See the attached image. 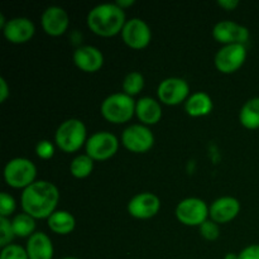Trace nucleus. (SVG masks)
Masks as SVG:
<instances>
[{"label": "nucleus", "instance_id": "7ed1b4c3", "mask_svg": "<svg viewBox=\"0 0 259 259\" xmlns=\"http://www.w3.org/2000/svg\"><path fill=\"white\" fill-rule=\"evenodd\" d=\"M136 104L132 96L124 93H115L104 99L100 111L105 120L113 124H123L131 120L136 114Z\"/></svg>", "mask_w": 259, "mask_h": 259}, {"label": "nucleus", "instance_id": "4be33fe9", "mask_svg": "<svg viewBox=\"0 0 259 259\" xmlns=\"http://www.w3.org/2000/svg\"><path fill=\"white\" fill-rule=\"evenodd\" d=\"M239 121L244 128H259V98H252L245 101L239 111Z\"/></svg>", "mask_w": 259, "mask_h": 259}, {"label": "nucleus", "instance_id": "72a5a7b5", "mask_svg": "<svg viewBox=\"0 0 259 259\" xmlns=\"http://www.w3.org/2000/svg\"><path fill=\"white\" fill-rule=\"evenodd\" d=\"M116 4H118L121 9H124V8L129 7V5H133L134 0H118V2H116Z\"/></svg>", "mask_w": 259, "mask_h": 259}, {"label": "nucleus", "instance_id": "aec40b11", "mask_svg": "<svg viewBox=\"0 0 259 259\" xmlns=\"http://www.w3.org/2000/svg\"><path fill=\"white\" fill-rule=\"evenodd\" d=\"M212 108H214L212 99L210 98L209 94L204 93V91L194 93L185 101V110L192 118L209 115L212 111Z\"/></svg>", "mask_w": 259, "mask_h": 259}, {"label": "nucleus", "instance_id": "f03ea898", "mask_svg": "<svg viewBox=\"0 0 259 259\" xmlns=\"http://www.w3.org/2000/svg\"><path fill=\"white\" fill-rule=\"evenodd\" d=\"M86 23L95 34L100 37H114L121 33L125 25V12L116 3H104L89 12Z\"/></svg>", "mask_w": 259, "mask_h": 259}, {"label": "nucleus", "instance_id": "5701e85b", "mask_svg": "<svg viewBox=\"0 0 259 259\" xmlns=\"http://www.w3.org/2000/svg\"><path fill=\"white\" fill-rule=\"evenodd\" d=\"M15 237L29 238L35 233V219L25 212L17 214L12 220Z\"/></svg>", "mask_w": 259, "mask_h": 259}, {"label": "nucleus", "instance_id": "bb28decb", "mask_svg": "<svg viewBox=\"0 0 259 259\" xmlns=\"http://www.w3.org/2000/svg\"><path fill=\"white\" fill-rule=\"evenodd\" d=\"M200 230V235L202 238H205L206 240H210V242H214L219 238L220 235V228L219 224L215 222H212L211 219H207L206 222L202 223L201 225L199 227Z\"/></svg>", "mask_w": 259, "mask_h": 259}, {"label": "nucleus", "instance_id": "39448f33", "mask_svg": "<svg viewBox=\"0 0 259 259\" xmlns=\"http://www.w3.org/2000/svg\"><path fill=\"white\" fill-rule=\"evenodd\" d=\"M37 167L30 159L17 157L5 164L4 180L8 186L13 189H27L35 182Z\"/></svg>", "mask_w": 259, "mask_h": 259}, {"label": "nucleus", "instance_id": "f8f14e48", "mask_svg": "<svg viewBox=\"0 0 259 259\" xmlns=\"http://www.w3.org/2000/svg\"><path fill=\"white\" fill-rule=\"evenodd\" d=\"M212 37L224 46L245 45L249 39V29L233 20H222L212 28Z\"/></svg>", "mask_w": 259, "mask_h": 259}, {"label": "nucleus", "instance_id": "6ab92c4d", "mask_svg": "<svg viewBox=\"0 0 259 259\" xmlns=\"http://www.w3.org/2000/svg\"><path fill=\"white\" fill-rule=\"evenodd\" d=\"M136 114L144 125H154L162 118V106L159 101L151 96L141 98L136 104Z\"/></svg>", "mask_w": 259, "mask_h": 259}, {"label": "nucleus", "instance_id": "a211bd4d", "mask_svg": "<svg viewBox=\"0 0 259 259\" xmlns=\"http://www.w3.org/2000/svg\"><path fill=\"white\" fill-rule=\"evenodd\" d=\"M25 250L29 259H53V243L51 238L43 232H35L28 238Z\"/></svg>", "mask_w": 259, "mask_h": 259}, {"label": "nucleus", "instance_id": "cd10ccee", "mask_svg": "<svg viewBox=\"0 0 259 259\" xmlns=\"http://www.w3.org/2000/svg\"><path fill=\"white\" fill-rule=\"evenodd\" d=\"M0 259H29L25 248L18 244H10L2 248Z\"/></svg>", "mask_w": 259, "mask_h": 259}, {"label": "nucleus", "instance_id": "b1692460", "mask_svg": "<svg viewBox=\"0 0 259 259\" xmlns=\"http://www.w3.org/2000/svg\"><path fill=\"white\" fill-rule=\"evenodd\" d=\"M94 169V159L88 154H78L70 164V172L76 179H85L90 176Z\"/></svg>", "mask_w": 259, "mask_h": 259}, {"label": "nucleus", "instance_id": "c9c22d12", "mask_svg": "<svg viewBox=\"0 0 259 259\" xmlns=\"http://www.w3.org/2000/svg\"><path fill=\"white\" fill-rule=\"evenodd\" d=\"M62 259H78V258H76V257H65V258H62Z\"/></svg>", "mask_w": 259, "mask_h": 259}, {"label": "nucleus", "instance_id": "423d86ee", "mask_svg": "<svg viewBox=\"0 0 259 259\" xmlns=\"http://www.w3.org/2000/svg\"><path fill=\"white\" fill-rule=\"evenodd\" d=\"M176 218L187 227H200L209 218V206L199 197H187L176 206Z\"/></svg>", "mask_w": 259, "mask_h": 259}, {"label": "nucleus", "instance_id": "7c9ffc66", "mask_svg": "<svg viewBox=\"0 0 259 259\" xmlns=\"http://www.w3.org/2000/svg\"><path fill=\"white\" fill-rule=\"evenodd\" d=\"M239 259H259V244H252L245 247L239 253Z\"/></svg>", "mask_w": 259, "mask_h": 259}, {"label": "nucleus", "instance_id": "ddd939ff", "mask_svg": "<svg viewBox=\"0 0 259 259\" xmlns=\"http://www.w3.org/2000/svg\"><path fill=\"white\" fill-rule=\"evenodd\" d=\"M126 209L129 215L136 219H151L158 214L161 200L152 192H141L129 200Z\"/></svg>", "mask_w": 259, "mask_h": 259}, {"label": "nucleus", "instance_id": "412c9836", "mask_svg": "<svg viewBox=\"0 0 259 259\" xmlns=\"http://www.w3.org/2000/svg\"><path fill=\"white\" fill-rule=\"evenodd\" d=\"M47 225L53 233L58 235H67L73 232L76 220L71 212L66 210H56L47 219Z\"/></svg>", "mask_w": 259, "mask_h": 259}, {"label": "nucleus", "instance_id": "1a4fd4ad", "mask_svg": "<svg viewBox=\"0 0 259 259\" xmlns=\"http://www.w3.org/2000/svg\"><path fill=\"white\" fill-rule=\"evenodd\" d=\"M190 85L185 78L167 77L161 81L157 89L159 101L164 105L175 106L189 99Z\"/></svg>", "mask_w": 259, "mask_h": 259}, {"label": "nucleus", "instance_id": "a878e982", "mask_svg": "<svg viewBox=\"0 0 259 259\" xmlns=\"http://www.w3.org/2000/svg\"><path fill=\"white\" fill-rule=\"evenodd\" d=\"M0 247L4 248L7 245L13 244V240H14L15 234L14 230H13L12 220H9L8 218L0 217Z\"/></svg>", "mask_w": 259, "mask_h": 259}, {"label": "nucleus", "instance_id": "9d476101", "mask_svg": "<svg viewBox=\"0 0 259 259\" xmlns=\"http://www.w3.org/2000/svg\"><path fill=\"white\" fill-rule=\"evenodd\" d=\"M245 58L247 48L244 45L223 46L215 55V67L222 73H233L244 65Z\"/></svg>", "mask_w": 259, "mask_h": 259}, {"label": "nucleus", "instance_id": "dca6fc26", "mask_svg": "<svg viewBox=\"0 0 259 259\" xmlns=\"http://www.w3.org/2000/svg\"><path fill=\"white\" fill-rule=\"evenodd\" d=\"M240 202L233 196H223L215 200L209 207V217L218 224H227L238 217Z\"/></svg>", "mask_w": 259, "mask_h": 259}, {"label": "nucleus", "instance_id": "f3484780", "mask_svg": "<svg viewBox=\"0 0 259 259\" xmlns=\"http://www.w3.org/2000/svg\"><path fill=\"white\" fill-rule=\"evenodd\" d=\"M73 62L83 72L94 73L103 67L104 55L98 47L81 46L73 52Z\"/></svg>", "mask_w": 259, "mask_h": 259}, {"label": "nucleus", "instance_id": "f257e3e1", "mask_svg": "<svg viewBox=\"0 0 259 259\" xmlns=\"http://www.w3.org/2000/svg\"><path fill=\"white\" fill-rule=\"evenodd\" d=\"M60 201V191L55 184L46 180L33 182L23 190L20 196L23 212L34 219H48L56 211Z\"/></svg>", "mask_w": 259, "mask_h": 259}, {"label": "nucleus", "instance_id": "2eb2a0df", "mask_svg": "<svg viewBox=\"0 0 259 259\" xmlns=\"http://www.w3.org/2000/svg\"><path fill=\"white\" fill-rule=\"evenodd\" d=\"M40 24H42L43 30L48 35L58 37L67 30L68 24H70V17L63 8L52 5L42 13Z\"/></svg>", "mask_w": 259, "mask_h": 259}, {"label": "nucleus", "instance_id": "20e7f679", "mask_svg": "<svg viewBox=\"0 0 259 259\" xmlns=\"http://www.w3.org/2000/svg\"><path fill=\"white\" fill-rule=\"evenodd\" d=\"M86 126L80 119L71 118L62 121L55 133V142L58 148L65 153L77 152L86 144Z\"/></svg>", "mask_w": 259, "mask_h": 259}, {"label": "nucleus", "instance_id": "0eeeda50", "mask_svg": "<svg viewBox=\"0 0 259 259\" xmlns=\"http://www.w3.org/2000/svg\"><path fill=\"white\" fill-rule=\"evenodd\" d=\"M86 154L94 161H106L111 158L119 149V141L110 132H96L85 144Z\"/></svg>", "mask_w": 259, "mask_h": 259}, {"label": "nucleus", "instance_id": "4468645a", "mask_svg": "<svg viewBox=\"0 0 259 259\" xmlns=\"http://www.w3.org/2000/svg\"><path fill=\"white\" fill-rule=\"evenodd\" d=\"M35 33V25L30 19L25 17H17L7 20L3 28V34L10 43L22 45L32 39Z\"/></svg>", "mask_w": 259, "mask_h": 259}, {"label": "nucleus", "instance_id": "393cba45", "mask_svg": "<svg viewBox=\"0 0 259 259\" xmlns=\"http://www.w3.org/2000/svg\"><path fill=\"white\" fill-rule=\"evenodd\" d=\"M144 88V77L138 71H132L124 77L123 80V91L126 95L132 96L141 93Z\"/></svg>", "mask_w": 259, "mask_h": 259}, {"label": "nucleus", "instance_id": "6e6552de", "mask_svg": "<svg viewBox=\"0 0 259 259\" xmlns=\"http://www.w3.org/2000/svg\"><path fill=\"white\" fill-rule=\"evenodd\" d=\"M121 143L133 153H146L153 147L154 136L144 124H132L121 133Z\"/></svg>", "mask_w": 259, "mask_h": 259}, {"label": "nucleus", "instance_id": "c85d7f7f", "mask_svg": "<svg viewBox=\"0 0 259 259\" xmlns=\"http://www.w3.org/2000/svg\"><path fill=\"white\" fill-rule=\"evenodd\" d=\"M17 209V202L14 197L8 192H2L0 194V217L9 218L10 215L14 214Z\"/></svg>", "mask_w": 259, "mask_h": 259}, {"label": "nucleus", "instance_id": "473e14b6", "mask_svg": "<svg viewBox=\"0 0 259 259\" xmlns=\"http://www.w3.org/2000/svg\"><path fill=\"white\" fill-rule=\"evenodd\" d=\"M218 4H219V7H222L223 9L230 12V10L237 9L238 5H239V0H219Z\"/></svg>", "mask_w": 259, "mask_h": 259}, {"label": "nucleus", "instance_id": "c756f323", "mask_svg": "<svg viewBox=\"0 0 259 259\" xmlns=\"http://www.w3.org/2000/svg\"><path fill=\"white\" fill-rule=\"evenodd\" d=\"M35 153L39 158L50 159L55 154V146L47 139H43V141L38 142L37 146H35Z\"/></svg>", "mask_w": 259, "mask_h": 259}, {"label": "nucleus", "instance_id": "2f4dec72", "mask_svg": "<svg viewBox=\"0 0 259 259\" xmlns=\"http://www.w3.org/2000/svg\"><path fill=\"white\" fill-rule=\"evenodd\" d=\"M10 95V89L7 80L4 77H0V103H4Z\"/></svg>", "mask_w": 259, "mask_h": 259}, {"label": "nucleus", "instance_id": "f704fd0d", "mask_svg": "<svg viewBox=\"0 0 259 259\" xmlns=\"http://www.w3.org/2000/svg\"><path fill=\"white\" fill-rule=\"evenodd\" d=\"M224 259H239V254H235V253H228V254H225Z\"/></svg>", "mask_w": 259, "mask_h": 259}, {"label": "nucleus", "instance_id": "9b49d317", "mask_svg": "<svg viewBox=\"0 0 259 259\" xmlns=\"http://www.w3.org/2000/svg\"><path fill=\"white\" fill-rule=\"evenodd\" d=\"M121 38L128 47L133 50H143L152 39V30L149 25L141 18H132L126 20Z\"/></svg>", "mask_w": 259, "mask_h": 259}]
</instances>
